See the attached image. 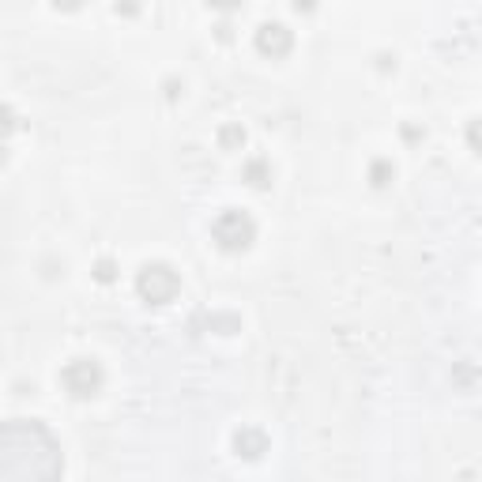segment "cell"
I'll return each instance as SVG.
<instances>
[{
  "mask_svg": "<svg viewBox=\"0 0 482 482\" xmlns=\"http://www.w3.org/2000/svg\"><path fill=\"white\" fill-rule=\"evenodd\" d=\"M64 452L38 419H8L0 426V482H61Z\"/></svg>",
  "mask_w": 482,
  "mask_h": 482,
  "instance_id": "6da1fadb",
  "label": "cell"
},
{
  "mask_svg": "<svg viewBox=\"0 0 482 482\" xmlns=\"http://www.w3.org/2000/svg\"><path fill=\"white\" fill-rule=\"evenodd\" d=\"M211 238H216V245L223 249V253H245V249L257 241V223L249 219L245 211L226 207L223 216L211 223Z\"/></svg>",
  "mask_w": 482,
  "mask_h": 482,
  "instance_id": "7a4b0ae2",
  "label": "cell"
},
{
  "mask_svg": "<svg viewBox=\"0 0 482 482\" xmlns=\"http://www.w3.org/2000/svg\"><path fill=\"white\" fill-rule=\"evenodd\" d=\"M136 291H140V298H144L148 306H166V301H173L177 291H182V275H177L170 264L155 260V264H144V267H140Z\"/></svg>",
  "mask_w": 482,
  "mask_h": 482,
  "instance_id": "3957f363",
  "label": "cell"
},
{
  "mask_svg": "<svg viewBox=\"0 0 482 482\" xmlns=\"http://www.w3.org/2000/svg\"><path fill=\"white\" fill-rule=\"evenodd\" d=\"M102 381H106V373L95 359H72L61 369V385L72 400H95L102 392Z\"/></svg>",
  "mask_w": 482,
  "mask_h": 482,
  "instance_id": "277c9868",
  "label": "cell"
},
{
  "mask_svg": "<svg viewBox=\"0 0 482 482\" xmlns=\"http://www.w3.org/2000/svg\"><path fill=\"white\" fill-rule=\"evenodd\" d=\"M257 49L264 53V57L279 61V57H287V53L294 49V34L283 27V23H260V30H257Z\"/></svg>",
  "mask_w": 482,
  "mask_h": 482,
  "instance_id": "5b68a950",
  "label": "cell"
},
{
  "mask_svg": "<svg viewBox=\"0 0 482 482\" xmlns=\"http://www.w3.org/2000/svg\"><path fill=\"white\" fill-rule=\"evenodd\" d=\"M234 452L245 460H260L267 452V434L257 430V426H245V430L234 434Z\"/></svg>",
  "mask_w": 482,
  "mask_h": 482,
  "instance_id": "8992f818",
  "label": "cell"
},
{
  "mask_svg": "<svg viewBox=\"0 0 482 482\" xmlns=\"http://www.w3.org/2000/svg\"><path fill=\"white\" fill-rule=\"evenodd\" d=\"M241 177L253 189H267L272 185V166H267V158H249L245 163V170H241Z\"/></svg>",
  "mask_w": 482,
  "mask_h": 482,
  "instance_id": "52a82bcc",
  "label": "cell"
},
{
  "mask_svg": "<svg viewBox=\"0 0 482 482\" xmlns=\"http://www.w3.org/2000/svg\"><path fill=\"white\" fill-rule=\"evenodd\" d=\"M245 144V129H241V124H223V129H219V148L223 151H238Z\"/></svg>",
  "mask_w": 482,
  "mask_h": 482,
  "instance_id": "ba28073f",
  "label": "cell"
},
{
  "mask_svg": "<svg viewBox=\"0 0 482 482\" xmlns=\"http://www.w3.org/2000/svg\"><path fill=\"white\" fill-rule=\"evenodd\" d=\"M392 177H396V166H392L388 158H377V163L369 166V185H373V189H385Z\"/></svg>",
  "mask_w": 482,
  "mask_h": 482,
  "instance_id": "9c48e42d",
  "label": "cell"
},
{
  "mask_svg": "<svg viewBox=\"0 0 482 482\" xmlns=\"http://www.w3.org/2000/svg\"><path fill=\"white\" fill-rule=\"evenodd\" d=\"M95 279H98V283H114V279H117V264H114L110 257H102V260L95 264Z\"/></svg>",
  "mask_w": 482,
  "mask_h": 482,
  "instance_id": "30bf717a",
  "label": "cell"
},
{
  "mask_svg": "<svg viewBox=\"0 0 482 482\" xmlns=\"http://www.w3.org/2000/svg\"><path fill=\"white\" fill-rule=\"evenodd\" d=\"M468 144H471V151H478V155H482V117L468 121Z\"/></svg>",
  "mask_w": 482,
  "mask_h": 482,
  "instance_id": "8fae6325",
  "label": "cell"
}]
</instances>
